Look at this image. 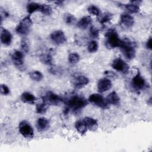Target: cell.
I'll use <instances>...</instances> for the list:
<instances>
[{
    "label": "cell",
    "instance_id": "35",
    "mask_svg": "<svg viewBox=\"0 0 152 152\" xmlns=\"http://www.w3.org/2000/svg\"><path fill=\"white\" fill-rule=\"evenodd\" d=\"M52 12V8L49 5H46V4H43V10L42 11V13L46 15H49L51 14Z\"/></svg>",
    "mask_w": 152,
    "mask_h": 152
},
{
    "label": "cell",
    "instance_id": "8",
    "mask_svg": "<svg viewBox=\"0 0 152 152\" xmlns=\"http://www.w3.org/2000/svg\"><path fill=\"white\" fill-rule=\"evenodd\" d=\"M111 66L113 69L122 74H126L129 72V65L121 58H118L114 59Z\"/></svg>",
    "mask_w": 152,
    "mask_h": 152
},
{
    "label": "cell",
    "instance_id": "32",
    "mask_svg": "<svg viewBox=\"0 0 152 152\" xmlns=\"http://www.w3.org/2000/svg\"><path fill=\"white\" fill-rule=\"evenodd\" d=\"M90 36L93 39H97L99 36V30L96 27L91 26L89 29Z\"/></svg>",
    "mask_w": 152,
    "mask_h": 152
},
{
    "label": "cell",
    "instance_id": "25",
    "mask_svg": "<svg viewBox=\"0 0 152 152\" xmlns=\"http://www.w3.org/2000/svg\"><path fill=\"white\" fill-rule=\"evenodd\" d=\"M30 78L35 81H40L43 78V74L39 71H33L29 73Z\"/></svg>",
    "mask_w": 152,
    "mask_h": 152
},
{
    "label": "cell",
    "instance_id": "3",
    "mask_svg": "<svg viewBox=\"0 0 152 152\" xmlns=\"http://www.w3.org/2000/svg\"><path fill=\"white\" fill-rule=\"evenodd\" d=\"M120 50L124 56L128 60H131L135 56V48L134 43L129 39L122 40V43L119 46Z\"/></svg>",
    "mask_w": 152,
    "mask_h": 152
},
{
    "label": "cell",
    "instance_id": "28",
    "mask_svg": "<svg viewBox=\"0 0 152 152\" xmlns=\"http://www.w3.org/2000/svg\"><path fill=\"white\" fill-rule=\"evenodd\" d=\"M48 107V104L43 101L42 103L36 104V113L39 114H43L46 112Z\"/></svg>",
    "mask_w": 152,
    "mask_h": 152
},
{
    "label": "cell",
    "instance_id": "33",
    "mask_svg": "<svg viewBox=\"0 0 152 152\" xmlns=\"http://www.w3.org/2000/svg\"><path fill=\"white\" fill-rule=\"evenodd\" d=\"M21 48L22 50L25 53H28L29 52V43L28 40L26 37L23 38L21 41Z\"/></svg>",
    "mask_w": 152,
    "mask_h": 152
},
{
    "label": "cell",
    "instance_id": "21",
    "mask_svg": "<svg viewBox=\"0 0 152 152\" xmlns=\"http://www.w3.org/2000/svg\"><path fill=\"white\" fill-rule=\"evenodd\" d=\"M106 100L107 104H110L113 105H118L120 103V98L115 91L111 92L106 98Z\"/></svg>",
    "mask_w": 152,
    "mask_h": 152
},
{
    "label": "cell",
    "instance_id": "1",
    "mask_svg": "<svg viewBox=\"0 0 152 152\" xmlns=\"http://www.w3.org/2000/svg\"><path fill=\"white\" fill-rule=\"evenodd\" d=\"M65 104L67 109H70L73 112H77L86 107L88 104V101L84 97L75 94L66 100Z\"/></svg>",
    "mask_w": 152,
    "mask_h": 152
},
{
    "label": "cell",
    "instance_id": "2",
    "mask_svg": "<svg viewBox=\"0 0 152 152\" xmlns=\"http://www.w3.org/2000/svg\"><path fill=\"white\" fill-rule=\"evenodd\" d=\"M122 39L115 29H109L105 34V45L108 49L119 48Z\"/></svg>",
    "mask_w": 152,
    "mask_h": 152
},
{
    "label": "cell",
    "instance_id": "9",
    "mask_svg": "<svg viewBox=\"0 0 152 152\" xmlns=\"http://www.w3.org/2000/svg\"><path fill=\"white\" fill-rule=\"evenodd\" d=\"M88 101L93 104L101 108H106L108 105L106 99L98 93L91 94L88 97Z\"/></svg>",
    "mask_w": 152,
    "mask_h": 152
},
{
    "label": "cell",
    "instance_id": "10",
    "mask_svg": "<svg viewBox=\"0 0 152 152\" xmlns=\"http://www.w3.org/2000/svg\"><path fill=\"white\" fill-rule=\"evenodd\" d=\"M50 37L51 40L57 45H63L66 42V37L62 30H55L53 31L50 34Z\"/></svg>",
    "mask_w": 152,
    "mask_h": 152
},
{
    "label": "cell",
    "instance_id": "18",
    "mask_svg": "<svg viewBox=\"0 0 152 152\" xmlns=\"http://www.w3.org/2000/svg\"><path fill=\"white\" fill-rule=\"evenodd\" d=\"M43 4H40L34 2H31L27 4V11L29 14H31L36 11L42 12Z\"/></svg>",
    "mask_w": 152,
    "mask_h": 152
},
{
    "label": "cell",
    "instance_id": "15",
    "mask_svg": "<svg viewBox=\"0 0 152 152\" xmlns=\"http://www.w3.org/2000/svg\"><path fill=\"white\" fill-rule=\"evenodd\" d=\"M12 36L10 31L1 27V42L5 46H10L11 44Z\"/></svg>",
    "mask_w": 152,
    "mask_h": 152
},
{
    "label": "cell",
    "instance_id": "24",
    "mask_svg": "<svg viewBox=\"0 0 152 152\" xmlns=\"http://www.w3.org/2000/svg\"><path fill=\"white\" fill-rule=\"evenodd\" d=\"M124 7L125 8V10H126L129 12L130 13H138L140 11V7L139 5L132 4V3H130V4H124V5H123Z\"/></svg>",
    "mask_w": 152,
    "mask_h": 152
},
{
    "label": "cell",
    "instance_id": "31",
    "mask_svg": "<svg viewBox=\"0 0 152 152\" xmlns=\"http://www.w3.org/2000/svg\"><path fill=\"white\" fill-rule=\"evenodd\" d=\"M80 59V55L77 53H71L68 56V61L71 64H77Z\"/></svg>",
    "mask_w": 152,
    "mask_h": 152
},
{
    "label": "cell",
    "instance_id": "23",
    "mask_svg": "<svg viewBox=\"0 0 152 152\" xmlns=\"http://www.w3.org/2000/svg\"><path fill=\"white\" fill-rule=\"evenodd\" d=\"M112 14L110 12H105L104 14H100V15L99 17V21L102 24H106L112 20Z\"/></svg>",
    "mask_w": 152,
    "mask_h": 152
},
{
    "label": "cell",
    "instance_id": "29",
    "mask_svg": "<svg viewBox=\"0 0 152 152\" xmlns=\"http://www.w3.org/2000/svg\"><path fill=\"white\" fill-rule=\"evenodd\" d=\"M87 11L89 14L95 15V16H97V17H99L101 14L100 9L97 6H96L94 5H89L88 7L87 8Z\"/></svg>",
    "mask_w": 152,
    "mask_h": 152
},
{
    "label": "cell",
    "instance_id": "36",
    "mask_svg": "<svg viewBox=\"0 0 152 152\" xmlns=\"http://www.w3.org/2000/svg\"><path fill=\"white\" fill-rule=\"evenodd\" d=\"M61 69L54 66H51V68L49 69V72L54 75H58L59 73L61 72Z\"/></svg>",
    "mask_w": 152,
    "mask_h": 152
},
{
    "label": "cell",
    "instance_id": "4",
    "mask_svg": "<svg viewBox=\"0 0 152 152\" xmlns=\"http://www.w3.org/2000/svg\"><path fill=\"white\" fill-rule=\"evenodd\" d=\"M33 24L32 20L30 16L23 18L15 28L16 32L21 35H26L28 33Z\"/></svg>",
    "mask_w": 152,
    "mask_h": 152
},
{
    "label": "cell",
    "instance_id": "22",
    "mask_svg": "<svg viewBox=\"0 0 152 152\" xmlns=\"http://www.w3.org/2000/svg\"><path fill=\"white\" fill-rule=\"evenodd\" d=\"M75 127L77 131L81 135H84L87 131V128L83 120L77 121L75 123Z\"/></svg>",
    "mask_w": 152,
    "mask_h": 152
},
{
    "label": "cell",
    "instance_id": "37",
    "mask_svg": "<svg viewBox=\"0 0 152 152\" xmlns=\"http://www.w3.org/2000/svg\"><path fill=\"white\" fill-rule=\"evenodd\" d=\"M151 43H152V39L151 37H150L148 40L146 42V48L150 50H151Z\"/></svg>",
    "mask_w": 152,
    "mask_h": 152
},
{
    "label": "cell",
    "instance_id": "34",
    "mask_svg": "<svg viewBox=\"0 0 152 152\" xmlns=\"http://www.w3.org/2000/svg\"><path fill=\"white\" fill-rule=\"evenodd\" d=\"M0 91H1V94L4 95V96H7L10 93V88H8V87L7 85H5L4 84H1Z\"/></svg>",
    "mask_w": 152,
    "mask_h": 152
},
{
    "label": "cell",
    "instance_id": "6",
    "mask_svg": "<svg viewBox=\"0 0 152 152\" xmlns=\"http://www.w3.org/2000/svg\"><path fill=\"white\" fill-rule=\"evenodd\" d=\"M131 86L135 90L137 91L142 90L147 86L145 80L138 70L135 75L132 78Z\"/></svg>",
    "mask_w": 152,
    "mask_h": 152
},
{
    "label": "cell",
    "instance_id": "16",
    "mask_svg": "<svg viewBox=\"0 0 152 152\" xmlns=\"http://www.w3.org/2000/svg\"><path fill=\"white\" fill-rule=\"evenodd\" d=\"M36 128L39 132H43L46 131L49 128V120L44 117L39 118L36 121Z\"/></svg>",
    "mask_w": 152,
    "mask_h": 152
},
{
    "label": "cell",
    "instance_id": "14",
    "mask_svg": "<svg viewBox=\"0 0 152 152\" xmlns=\"http://www.w3.org/2000/svg\"><path fill=\"white\" fill-rule=\"evenodd\" d=\"M112 86V82L109 79L103 78L100 79L97 83V90L99 93H104L110 90Z\"/></svg>",
    "mask_w": 152,
    "mask_h": 152
},
{
    "label": "cell",
    "instance_id": "12",
    "mask_svg": "<svg viewBox=\"0 0 152 152\" xmlns=\"http://www.w3.org/2000/svg\"><path fill=\"white\" fill-rule=\"evenodd\" d=\"M119 24L124 28H131L134 24V18L132 15L127 13L122 14L120 16Z\"/></svg>",
    "mask_w": 152,
    "mask_h": 152
},
{
    "label": "cell",
    "instance_id": "7",
    "mask_svg": "<svg viewBox=\"0 0 152 152\" xmlns=\"http://www.w3.org/2000/svg\"><path fill=\"white\" fill-rule=\"evenodd\" d=\"M43 101L46 103L48 105L58 106L62 102V99L58 94L49 91L43 97Z\"/></svg>",
    "mask_w": 152,
    "mask_h": 152
},
{
    "label": "cell",
    "instance_id": "13",
    "mask_svg": "<svg viewBox=\"0 0 152 152\" xmlns=\"http://www.w3.org/2000/svg\"><path fill=\"white\" fill-rule=\"evenodd\" d=\"M11 57L14 64L17 67H21L24 64V55L23 52L18 50H14L11 54Z\"/></svg>",
    "mask_w": 152,
    "mask_h": 152
},
{
    "label": "cell",
    "instance_id": "30",
    "mask_svg": "<svg viewBox=\"0 0 152 152\" xmlns=\"http://www.w3.org/2000/svg\"><path fill=\"white\" fill-rule=\"evenodd\" d=\"M98 48H99L98 43L95 40L91 41L88 43L87 46V50L90 53H94L97 52V50H98Z\"/></svg>",
    "mask_w": 152,
    "mask_h": 152
},
{
    "label": "cell",
    "instance_id": "5",
    "mask_svg": "<svg viewBox=\"0 0 152 152\" xmlns=\"http://www.w3.org/2000/svg\"><path fill=\"white\" fill-rule=\"evenodd\" d=\"M20 133L23 137L27 140H31L34 137V129L31 125L27 121H22L18 126Z\"/></svg>",
    "mask_w": 152,
    "mask_h": 152
},
{
    "label": "cell",
    "instance_id": "11",
    "mask_svg": "<svg viewBox=\"0 0 152 152\" xmlns=\"http://www.w3.org/2000/svg\"><path fill=\"white\" fill-rule=\"evenodd\" d=\"M71 83L75 88H80L88 84L89 80L87 77L83 75H76L73 77Z\"/></svg>",
    "mask_w": 152,
    "mask_h": 152
},
{
    "label": "cell",
    "instance_id": "20",
    "mask_svg": "<svg viewBox=\"0 0 152 152\" xmlns=\"http://www.w3.org/2000/svg\"><path fill=\"white\" fill-rule=\"evenodd\" d=\"M91 18L90 16L83 17L77 23V26L82 30L86 29L91 23Z\"/></svg>",
    "mask_w": 152,
    "mask_h": 152
},
{
    "label": "cell",
    "instance_id": "17",
    "mask_svg": "<svg viewBox=\"0 0 152 152\" xmlns=\"http://www.w3.org/2000/svg\"><path fill=\"white\" fill-rule=\"evenodd\" d=\"M83 121L85 123L87 129L91 131H95L98 128V124L97 121L91 117H85Z\"/></svg>",
    "mask_w": 152,
    "mask_h": 152
},
{
    "label": "cell",
    "instance_id": "27",
    "mask_svg": "<svg viewBox=\"0 0 152 152\" xmlns=\"http://www.w3.org/2000/svg\"><path fill=\"white\" fill-rule=\"evenodd\" d=\"M40 61L46 65H52L53 59L52 56L49 53H43L40 55Z\"/></svg>",
    "mask_w": 152,
    "mask_h": 152
},
{
    "label": "cell",
    "instance_id": "19",
    "mask_svg": "<svg viewBox=\"0 0 152 152\" xmlns=\"http://www.w3.org/2000/svg\"><path fill=\"white\" fill-rule=\"evenodd\" d=\"M20 99L23 102L31 104H34L36 100V98L34 96V94L28 91L23 93L21 95Z\"/></svg>",
    "mask_w": 152,
    "mask_h": 152
},
{
    "label": "cell",
    "instance_id": "26",
    "mask_svg": "<svg viewBox=\"0 0 152 152\" xmlns=\"http://www.w3.org/2000/svg\"><path fill=\"white\" fill-rule=\"evenodd\" d=\"M64 20L67 25H73L76 23L75 17L70 13H65L64 16Z\"/></svg>",
    "mask_w": 152,
    "mask_h": 152
}]
</instances>
